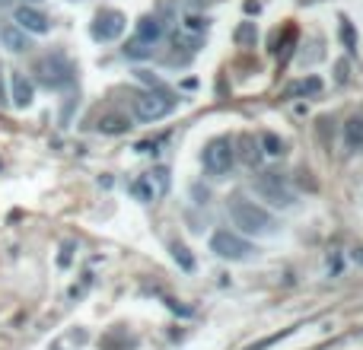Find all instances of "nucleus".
<instances>
[{"instance_id": "13", "label": "nucleus", "mask_w": 363, "mask_h": 350, "mask_svg": "<svg viewBox=\"0 0 363 350\" xmlns=\"http://www.w3.org/2000/svg\"><path fill=\"white\" fill-rule=\"evenodd\" d=\"M319 89H322L319 77H306V80H296L294 86L287 89V96L290 99H303V96H313V93H319Z\"/></svg>"}, {"instance_id": "2", "label": "nucleus", "mask_w": 363, "mask_h": 350, "mask_svg": "<svg viewBox=\"0 0 363 350\" xmlns=\"http://www.w3.org/2000/svg\"><path fill=\"white\" fill-rule=\"evenodd\" d=\"M252 188H255L258 198L268 201L271 207H290V204L296 201V194H294V188H290V181L284 179V175H277V172L258 175Z\"/></svg>"}, {"instance_id": "4", "label": "nucleus", "mask_w": 363, "mask_h": 350, "mask_svg": "<svg viewBox=\"0 0 363 350\" xmlns=\"http://www.w3.org/2000/svg\"><path fill=\"white\" fill-rule=\"evenodd\" d=\"M35 74H38V83L42 86H48V89H57V86H64V83H70V64H67V57L64 55H48V57H42V61H35Z\"/></svg>"}, {"instance_id": "22", "label": "nucleus", "mask_w": 363, "mask_h": 350, "mask_svg": "<svg viewBox=\"0 0 363 350\" xmlns=\"http://www.w3.org/2000/svg\"><path fill=\"white\" fill-rule=\"evenodd\" d=\"M242 150H245V163H255L258 159V153H252V140L249 137H242Z\"/></svg>"}, {"instance_id": "3", "label": "nucleus", "mask_w": 363, "mask_h": 350, "mask_svg": "<svg viewBox=\"0 0 363 350\" xmlns=\"http://www.w3.org/2000/svg\"><path fill=\"white\" fill-rule=\"evenodd\" d=\"M172 108H176V99H172L166 89L144 93L134 99V115H138L140 121H157V118H163V115H169Z\"/></svg>"}, {"instance_id": "24", "label": "nucleus", "mask_w": 363, "mask_h": 350, "mask_svg": "<svg viewBox=\"0 0 363 350\" xmlns=\"http://www.w3.org/2000/svg\"><path fill=\"white\" fill-rule=\"evenodd\" d=\"M4 102H6V99H4V80H0V106H4Z\"/></svg>"}, {"instance_id": "21", "label": "nucleus", "mask_w": 363, "mask_h": 350, "mask_svg": "<svg viewBox=\"0 0 363 350\" xmlns=\"http://www.w3.org/2000/svg\"><path fill=\"white\" fill-rule=\"evenodd\" d=\"M138 80H144V83H147V86L160 89V80H157V77H153V74H150V70H140V74H138Z\"/></svg>"}, {"instance_id": "15", "label": "nucleus", "mask_w": 363, "mask_h": 350, "mask_svg": "<svg viewBox=\"0 0 363 350\" xmlns=\"http://www.w3.org/2000/svg\"><path fill=\"white\" fill-rule=\"evenodd\" d=\"M128 128H131V121H128L125 115H106V118L99 121V131L102 134H125Z\"/></svg>"}, {"instance_id": "5", "label": "nucleus", "mask_w": 363, "mask_h": 350, "mask_svg": "<svg viewBox=\"0 0 363 350\" xmlns=\"http://www.w3.org/2000/svg\"><path fill=\"white\" fill-rule=\"evenodd\" d=\"M211 249L217 252L220 258H226V261H239V258H249L252 252H255V245L245 242L242 236H236V232H230V230H220L211 236Z\"/></svg>"}, {"instance_id": "20", "label": "nucleus", "mask_w": 363, "mask_h": 350, "mask_svg": "<svg viewBox=\"0 0 363 350\" xmlns=\"http://www.w3.org/2000/svg\"><path fill=\"white\" fill-rule=\"evenodd\" d=\"M207 29V19L204 16H185V32H204Z\"/></svg>"}, {"instance_id": "6", "label": "nucleus", "mask_w": 363, "mask_h": 350, "mask_svg": "<svg viewBox=\"0 0 363 350\" xmlns=\"http://www.w3.org/2000/svg\"><path fill=\"white\" fill-rule=\"evenodd\" d=\"M233 157H236V153H233V144L226 137L211 140L204 150V169L211 175H226L233 169Z\"/></svg>"}, {"instance_id": "7", "label": "nucleus", "mask_w": 363, "mask_h": 350, "mask_svg": "<svg viewBox=\"0 0 363 350\" xmlns=\"http://www.w3.org/2000/svg\"><path fill=\"white\" fill-rule=\"evenodd\" d=\"M166 188H169V175H166L163 169H157V172L140 175V179L131 185V194L140 201V204H153V201H157Z\"/></svg>"}, {"instance_id": "17", "label": "nucleus", "mask_w": 363, "mask_h": 350, "mask_svg": "<svg viewBox=\"0 0 363 350\" xmlns=\"http://www.w3.org/2000/svg\"><path fill=\"white\" fill-rule=\"evenodd\" d=\"M172 258H176V261H179L185 271H191V268H194V258L188 255L185 245H182V242H172Z\"/></svg>"}, {"instance_id": "18", "label": "nucleus", "mask_w": 363, "mask_h": 350, "mask_svg": "<svg viewBox=\"0 0 363 350\" xmlns=\"http://www.w3.org/2000/svg\"><path fill=\"white\" fill-rule=\"evenodd\" d=\"M341 42H345L347 48H354V45H357V32H354L351 19H341Z\"/></svg>"}, {"instance_id": "10", "label": "nucleus", "mask_w": 363, "mask_h": 350, "mask_svg": "<svg viewBox=\"0 0 363 350\" xmlns=\"http://www.w3.org/2000/svg\"><path fill=\"white\" fill-rule=\"evenodd\" d=\"M13 106L16 108H29L32 106V83L26 80V74L13 70Z\"/></svg>"}, {"instance_id": "11", "label": "nucleus", "mask_w": 363, "mask_h": 350, "mask_svg": "<svg viewBox=\"0 0 363 350\" xmlns=\"http://www.w3.org/2000/svg\"><path fill=\"white\" fill-rule=\"evenodd\" d=\"M0 42H4L10 51H26L29 48V42H26V35L19 32V26H0Z\"/></svg>"}, {"instance_id": "16", "label": "nucleus", "mask_w": 363, "mask_h": 350, "mask_svg": "<svg viewBox=\"0 0 363 350\" xmlns=\"http://www.w3.org/2000/svg\"><path fill=\"white\" fill-rule=\"evenodd\" d=\"M262 153H268V157H281L284 153V140L277 137V134H262Z\"/></svg>"}, {"instance_id": "12", "label": "nucleus", "mask_w": 363, "mask_h": 350, "mask_svg": "<svg viewBox=\"0 0 363 350\" xmlns=\"http://www.w3.org/2000/svg\"><path fill=\"white\" fill-rule=\"evenodd\" d=\"M160 35H163V26H160L157 16H144L138 23V38L140 42H157Z\"/></svg>"}, {"instance_id": "25", "label": "nucleus", "mask_w": 363, "mask_h": 350, "mask_svg": "<svg viewBox=\"0 0 363 350\" xmlns=\"http://www.w3.org/2000/svg\"><path fill=\"white\" fill-rule=\"evenodd\" d=\"M4 4H6V0H0V6H4Z\"/></svg>"}, {"instance_id": "1", "label": "nucleus", "mask_w": 363, "mask_h": 350, "mask_svg": "<svg viewBox=\"0 0 363 350\" xmlns=\"http://www.w3.org/2000/svg\"><path fill=\"white\" fill-rule=\"evenodd\" d=\"M230 217H233V223L242 232H249V236H262V232H271L277 226L274 217H271L264 207L252 204V201H242V198H236L230 204Z\"/></svg>"}, {"instance_id": "23", "label": "nucleus", "mask_w": 363, "mask_h": 350, "mask_svg": "<svg viewBox=\"0 0 363 350\" xmlns=\"http://www.w3.org/2000/svg\"><path fill=\"white\" fill-rule=\"evenodd\" d=\"M347 74H351L347 61H338V83H345V80H347Z\"/></svg>"}, {"instance_id": "19", "label": "nucleus", "mask_w": 363, "mask_h": 350, "mask_svg": "<svg viewBox=\"0 0 363 350\" xmlns=\"http://www.w3.org/2000/svg\"><path fill=\"white\" fill-rule=\"evenodd\" d=\"M236 42H242V45H252V42H255V26H252V23H242V26H239V29H236Z\"/></svg>"}, {"instance_id": "8", "label": "nucleus", "mask_w": 363, "mask_h": 350, "mask_svg": "<svg viewBox=\"0 0 363 350\" xmlns=\"http://www.w3.org/2000/svg\"><path fill=\"white\" fill-rule=\"evenodd\" d=\"M89 32H93V38H99V42H112V38H118L121 32H125V13L99 10L93 19V26H89Z\"/></svg>"}, {"instance_id": "14", "label": "nucleus", "mask_w": 363, "mask_h": 350, "mask_svg": "<svg viewBox=\"0 0 363 350\" xmlns=\"http://www.w3.org/2000/svg\"><path fill=\"white\" fill-rule=\"evenodd\" d=\"M345 140L354 150H363V118H351L345 125Z\"/></svg>"}, {"instance_id": "9", "label": "nucleus", "mask_w": 363, "mask_h": 350, "mask_svg": "<svg viewBox=\"0 0 363 350\" xmlns=\"http://www.w3.org/2000/svg\"><path fill=\"white\" fill-rule=\"evenodd\" d=\"M13 19H16L19 29H26V32H35V35H45V32H48V16L32 10V6H16Z\"/></svg>"}]
</instances>
